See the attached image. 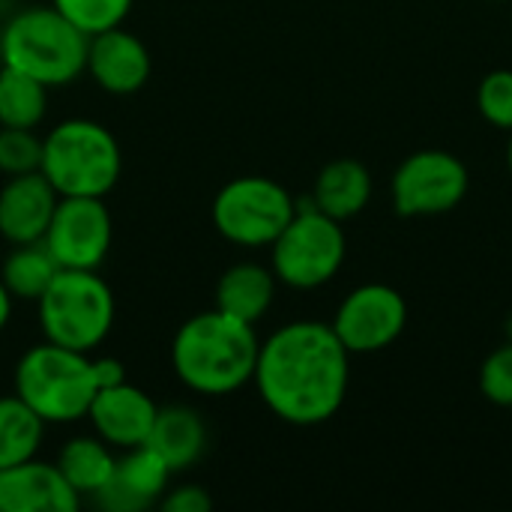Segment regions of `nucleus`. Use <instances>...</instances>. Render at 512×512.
Segmentation results:
<instances>
[{"label":"nucleus","mask_w":512,"mask_h":512,"mask_svg":"<svg viewBox=\"0 0 512 512\" xmlns=\"http://www.w3.org/2000/svg\"><path fill=\"white\" fill-rule=\"evenodd\" d=\"M9 318H12V294H9L6 285L0 282V333L6 330Z\"/></svg>","instance_id":"nucleus-29"},{"label":"nucleus","mask_w":512,"mask_h":512,"mask_svg":"<svg viewBox=\"0 0 512 512\" xmlns=\"http://www.w3.org/2000/svg\"><path fill=\"white\" fill-rule=\"evenodd\" d=\"M480 393L498 408H512V342L495 348L480 366Z\"/></svg>","instance_id":"nucleus-27"},{"label":"nucleus","mask_w":512,"mask_h":512,"mask_svg":"<svg viewBox=\"0 0 512 512\" xmlns=\"http://www.w3.org/2000/svg\"><path fill=\"white\" fill-rule=\"evenodd\" d=\"M63 267L54 261V255L45 249V243H24L12 246V252L0 264V282L12 294V300H30L36 303L42 291L51 285V279Z\"/></svg>","instance_id":"nucleus-21"},{"label":"nucleus","mask_w":512,"mask_h":512,"mask_svg":"<svg viewBox=\"0 0 512 512\" xmlns=\"http://www.w3.org/2000/svg\"><path fill=\"white\" fill-rule=\"evenodd\" d=\"M60 195L42 171L6 177L0 186V237L9 246L39 243Z\"/></svg>","instance_id":"nucleus-15"},{"label":"nucleus","mask_w":512,"mask_h":512,"mask_svg":"<svg viewBox=\"0 0 512 512\" xmlns=\"http://www.w3.org/2000/svg\"><path fill=\"white\" fill-rule=\"evenodd\" d=\"M39 171L57 189L60 198L66 195H87L105 198L123 171V153L114 132L96 120L72 117L48 129L42 138V165Z\"/></svg>","instance_id":"nucleus-5"},{"label":"nucleus","mask_w":512,"mask_h":512,"mask_svg":"<svg viewBox=\"0 0 512 512\" xmlns=\"http://www.w3.org/2000/svg\"><path fill=\"white\" fill-rule=\"evenodd\" d=\"M150 69H153L150 48L144 45L141 36H135L123 24L93 33L87 42L84 72H90V78L105 93H114V96L138 93L150 81Z\"/></svg>","instance_id":"nucleus-12"},{"label":"nucleus","mask_w":512,"mask_h":512,"mask_svg":"<svg viewBox=\"0 0 512 512\" xmlns=\"http://www.w3.org/2000/svg\"><path fill=\"white\" fill-rule=\"evenodd\" d=\"M90 36L66 15L48 6H27L0 27V63L12 66L39 84H72L87 66Z\"/></svg>","instance_id":"nucleus-3"},{"label":"nucleus","mask_w":512,"mask_h":512,"mask_svg":"<svg viewBox=\"0 0 512 512\" xmlns=\"http://www.w3.org/2000/svg\"><path fill=\"white\" fill-rule=\"evenodd\" d=\"M114 222L102 198L66 195L57 201L48 231L42 237L45 249L63 270H99L111 252Z\"/></svg>","instance_id":"nucleus-10"},{"label":"nucleus","mask_w":512,"mask_h":512,"mask_svg":"<svg viewBox=\"0 0 512 512\" xmlns=\"http://www.w3.org/2000/svg\"><path fill=\"white\" fill-rule=\"evenodd\" d=\"M45 423L15 393L0 396V471L33 459L42 447Z\"/></svg>","instance_id":"nucleus-22"},{"label":"nucleus","mask_w":512,"mask_h":512,"mask_svg":"<svg viewBox=\"0 0 512 512\" xmlns=\"http://www.w3.org/2000/svg\"><path fill=\"white\" fill-rule=\"evenodd\" d=\"M42 165V138L33 129L0 126V174H30Z\"/></svg>","instance_id":"nucleus-25"},{"label":"nucleus","mask_w":512,"mask_h":512,"mask_svg":"<svg viewBox=\"0 0 512 512\" xmlns=\"http://www.w3.org/2000/svg\"><path fill=\"white\" fill-rule=\"evenodd\" d=\"M333 333L348 354H378L399 342L408 327L405 297L384 282L354 288L333 315Z\"/></svg>","instance_id":"nucleus-11"},{"label":"nucleus","mask_w":512,"mask_h":512,"mask_svg":"<svg viewBox=\"0 0 512 512\" xmlns=\"http://www.w3.org/2000/svg\"><path fill=\"white\" fill-rule=\"evenodd\" d=\"M48 114V87L0 63V126L36 129Z\"/></svg>","instance_id":"nucleus-23"},{"label":"nucleus","mask_w":512,"mask_h":512,"mask_svg":"<svg viewBox=\"0 0 512 512\" xmlns=\"http://www.w3.org/2000/svg\"><path fill=\"white\" fill-rule=\"evenodd\" d=\"M171 471L147 444L120 450L111 480L93 495L96 507L108 512H141L162 501Z\"/></svg>","instance_id":"nucleus-14"},{"label":"nucleus","mask_w":512,"mask_h":512,"mask_svg":"<svg viewBox=\"0 0 512 512\" xmlns=\"http://www.w3.org/2000/svg\"><path fill=\"white\" fill-rule=\"evenodd\" d=\"M81 495L63 480L57 465L36 456L0 471V512H75Z\"/></svg>","instance_id":"nucleus-16"},{"label":"nucleus","mask_w":512,"mask_h":512,"mask_svg":"<svg viewBox=\"0 0 512 512\" xmlns=\"http://www.w3.org/2000/svg\"><path fill=\"white\" fill-rule=\"evenodd\" d=\"M12 393L30 405L45 426H66L87 417L99 393L96 363L90 354L54 342L33 345L21 354L12 375Z\"/></svg>","instance_id":"nucleus-4"},{"label":"nucleus","mask_w":512,"mask_h":512,"mask_svg":"<svg viewBox=\"0 0 512 512\" xmlns=\"http://www.w3.org/2000/svg\"><path fill=\"white\" fill-rule=\"evenodd\" d=\"M477 108L486 123L512 129V69H492L477 87Z\"/></svg>","instance_id":"nucleus-26"},{"label":"nucleus","mask_w":512,"mask_h":512,"mask_svg":"<svg viewBox=\"0 0 512 512\" xmlns=\"http://www.w3.org/2000/svg\"><path fill=\"white\" fill-rule=\"evenodd\" d=\"M132 3L135 0H51V6L87 36L120 27L132 12Z\"/></svg>","instance_id":"nucleus-24"},{"label":"nucleus","mask_w":512,"mask_h":512,"mask_svg":"<svg viewBox=\"0 0 512 512\" xmlns=\"http://www.w3.org/2000/svg\"><path fill=\"white\" fill-rule=\"evenodd\" d=\"M114 315V291L96 270H60L36 300L45 342L81 354H93L108 339Z\"/></svg>","instance_id":"nucleus-6"},{"label":"nucleus","mask_w":512,"mask_h":512,"mask_svg":"<svg viewBox=\"0 0 512 512\" xmlns=\"http://www.w3.org/2000/svg\"><path fill=\"white\" fill-rule=\"evenodd\" d=\"M147 447L159 453L171 474L192 468L207 450V426L189 405H165L156 411Z\"/></svg>","instance_id":"nucleus-19"},{"label":"nucleus","mask_w":512,"mask_h":512,"mask_svg":"<svg viewBox=\"0 0 512 512\" xmlns=\"http://www.w3.org/2000/svg\"><path fill=\"white\" fill-rule=\"evenodd\" d=\"M348 255V237L342 222L306 204H297V213L270 243V270L276 279L294 291H315L336 279Z\"/></svg>","instance_id":"nucleus-7"},{"label":"nucleus","mask_w":512,"mask_h":512,"mask_svg":"<svg viewBox=\"0 0 512 512\" xmlns=\"http://www.w3.org/2000/svg\"><path fill=\"white\" fill-rule=\"evenodd\" d=\"M159 507L165 512H207L213 510V498L204 486H177L162 495Z\"/></svg>","instance_id":"nucleus-28"},{"label":"nucleus","mask_w":512,"mask_h":512,"mask_svg":"<svg viewBox=\"0 0 512 512\" xmlns=\"http://www.w3.org/2000/svg\"><path fill=\"white\" fill-rule=\"evenodd\" d=\"M261 339L255 324L207 309L183 321L171 339V369L198 396H228L252 384Z\"/></svg>","instance_id":"nucleus-2"},{"label":"nucleus","mask_w":512,"mask_h":512,"mask_svg":"<svg viewBox=\"0 0 512 512\" xmlns=\"http://www.w3.org/2000/svg\"><path fill=\"white\" fill-rule=\"evenodd\" d=\"M252 384L282 423L321 426L345 405L351 354L330 324L291 321L261 342Z\"/></svg>","instance_id":"nucleus-1"},{"label":"nucleus","mask_w":512,"mask_h":512,"mask_svg":"<svg viewBox=\"0 0 512 512\" xmlns=\"http://www.w3.org/2000/svg\"><path fill=\"white\" fill-rule=\"evenodd\" d=\"M372 201V174L357 159H333L327 162L312 186L309 204L336 222H348L366 210Z\"/></svg>","instance_id":"nucleus-18"},{"label":"nucleus","mask_w":512,"mask_h":512,"mask_svg":"<svg viewBox=\"0 0 512 512\" xmlns=\"http://www.w3.org/2000/svg\"><path fill=\"white\" fill-rule=\"evenodd\" d=\"M54 465L81 498H93L111 480L117 456L99 435H78L60 447Z\"/></svg>","instance_id":"nucleus-20"},{"label":"nucleus","mask_w":512,"mask_h":512,"mask_svg":"<svg viewBox=\"0 0 512 512\" xmlns=\"http://www.w3.org/2000/svg\"><path fill=\"white\" fill-rule=\"evenodd\" d=\"M276 285H279L276 273L258 261L231 264L216 282L213 309L240 318L246 324H258L276 300Z\"/></svg>","instance_id":"nucleus-17"},{"label":"nucleus","mask_w":512,"mask_h":512,"mask_svg":"<svg viewBox=\"0 0 512 512\" xmlns=\"http://www.w3.org/2000/svg\"><path fill=\"white\" fill-rule=\"evenodd\" d=\"M507 165H510V174H512V129H510V144H507Z\"/></svg>","instance_id":"nucleus-30"},{"label":"nucleus","mask_w":512,"mask_h":512,"mask_svg":"<svg viewBox=\"0 0 512 512\" xmlns=\"http://www.w3.org/2000/svg\"><path fill=\"white\" fill-rule=\"evenodd\" d=\"M159 405L135 384L117 381L102 387L87 411L93 432L114 450H132L147 444Z\"/></svg>","instance_id":"nucleus-13"},{"label":"nucleus","mask_w":512,"mask_h":512,"mask_svg":"<svg viewBox=\"0 0 512 512\" xmlns=\"http://www.w3.org/2000/svg\"><path fill=\"white\" fill-rule=\"evenodd\" d=\"M471 189L468 165L450 150H417L393 171V210L405 219L456 210Z\"/></svg>","instance_id":"nucleus-9"},{"label":"nucleus","mask_w":512,"mask_h":512,"mask_svg":"<svg viewBox=\"0 0 512 512\" xmlns=\"http://www.w3.org/2000/svg\"><path fill=\"white\" fill-rule=\"evenodd\" d=\"M294 213H297L294 195L282 183L261 174L228 180L216 192L210 210L219 237L243 249L270 246Z\"/></svg>","instance_id":"nucleus-8"}]
</instances>
